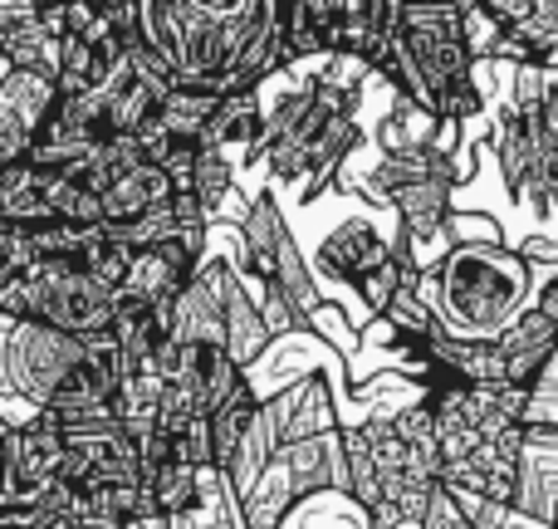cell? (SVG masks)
<instances>
[{
  "label": "cell",
  "mask_w": 558,
  "mask_h": 529,
  "mask_svg": "<svg viewBox=\"0 0 558 529\" xmlns=\"http://www.w3.org/2000/svg\"><path fill=\"white\" fill-rule=\"evenodd\" d=\"M308 334H318V338H324V344L333 348V353L343 358V363H353V353H357V348H363V344H357V334H353V328H348L343 304H324V309H318V314H314V328H308Z\"/></svg>",
  "instance_id": "27"
},
{
  "label": "cell",
  "mask_w": 558,
  "mask_h": 529,
  "mask_svg": "<svg viewBox=\"0 0 558 529\" xmlns=\"http://www.w3.org/2000/svg\"><path fill=\"white\" fill-rule=\"evenodd\" d=\"M108 231H113L133 255H143V251H153V245L172 241V236L186 231V226H182V216H177V206H157V212H147L143 221H133V226H108Z\"/></svg>",
  "instance_id": "25"
},
{
  "label": "cell",
  "mask_w": 558,
  "mask_h": 529,
  "mask_svg": "<svg viewBox=\"0 0 558 529\" xmlns=\"http://www.w3.org/2000/svg\"><path fill=\"white\" fill-rule=\"evenodd\" d=\"M78 265H84L88 275L98 279V285L123 289L128 269H133V251H128V245L118 241V236L108 231V226H98V231H88L84 251H78Z\"/></svg>",
  "instance_id": "23"
},
{
  "label": "cell",
  "mask_w": 558,
  "mask_h": 529,
  "mask_svg": "<svg viewBox=\"0 0 558 529\" xmlns=\"http://www.w3.org/2000/svg\"><path fill=\"white\" fill-rule=\"evenodd\" d=\"M397 255H402V221H397V241H387L367 216H353V221H343L333 236L318 241L314 269L318 275H328V279H338V285L357 289L363 279H373L383 265H392Z\"/></svg>",
  "instance_id": "8"
},
{
  "label": "cell",
  "mask_w": 558,
  "mask_h": 529,
  "mask_svg": "<svg viewBox=\"0 0 558 529\" xmlns=\"http://www.w3.org/2000/svg\"><path fill=\"white\" fill-rule=\"evenodd\" d=\"M235 157L231 153H211V147H202V163H196V182L192 192L202 196L206 216H211V226L221 221V212L231 206V192H235Z\"/></svg>",
  "instance_id": "24"
},
{
  "label": "cell",
  "mask_w": 558,
  "mask_h": 529,
  "mask_svg": "<svg viewBox=\"0 0 558 529\" xmlns=\"http://www.w3.org/2000/svg\"><path fill=\"white\" fill-rule=\"evenodd\" d=\"M422 294L446 334L500 338L534 304V265L505 241H456L422 275Z\"/></svg>",
  "instance_id": "2"
},
{
  "label": "cell",
  "mask_w": 558,
  "mask_h": 529,
  "mask_svg": "<svg viewBox=\"0 0 558 529\" xmlns=\"http://www.w3.org/2000/svg\"><path fill=\"white\" fill-rule=\"evenodd\" d=\"M343 456H348V501L357 510H377L383 505V466H377V452L367 442L363 422H348L343 426Z\"/></svg>",
  "instance_id": "21"
},
{
  "label": "cell",
  "mask_w": 558,
  "mask_h": 529,
  "mask_svg": "<svg viewBox=\"0 0 558 529\" xmlns=\"http://www.w3.org/2000/svg\"><path fill=\"white\" fill-rule=\"evenodd\" d=\"M133 529H137V525H133Z\"/></svg>",
  "instance_id": "37"
},
{
  "label": "cell",
  "mask_w": 558,
  "mask_h": 529,
  "mask_svg": "<svg viewBox=\"0 0 558 529\" xmlns=\"http://www.w3.org/2000/svg\"><path fill=\"white\" fill-rule=\"evenodd\" d=\"M456 5H461V10H465V15H471V10H475V0H456Z\"/></svg>",
  "instance_id": "35"
},
{
  "label": "cell",
  "mask_w": 558,
  "mask_h": 529,
  "mask_svg": "<svg viewBox=\"0 0 558 529\" xmlns=\"http://www.w3.org/2000/svg\"><path fill=\"white\" fill-rule=\"evenodd\" d=\"M495 344H500V353H505V373H510V383L530 387L534 377L558 358V324L544 314V309L530 304L500 338H495Z\"/></svg>",
  "instance_id": "11"
},
{
  "label": "cell",
  "mask_w": 558,
  "mask_h": 529,
  "mask_svg": "<svg viewBox=\"0 0 558 529\" xmlns=\"http://www.w3.org/2000/svg\"><path fill=\"white\" fill-rule=\"evenodd\" d=\"M64 104V88L54 74L39 69L5 64L0 74V167L5 163H29L39 133L49 128V118Z\"/></svg>",
  "instance_id": "7"
},
{
  "label": "cell",
  "mask_w": 558,
  "mask_h": 529,
  "mask_svg": "<svg viewBox=\"0 0 558 529\" xmlns=\"http://www.w3.org/2000/svg\"><path fill=\"white\" fill-rule=\"evenodd\" d=\"M265 407H270V417L279 422V436H284V442L343 432V412H338L333 383H328L324 373H308V377H299V383L279 387L275 397H265Z\"/></svg>",
  "instance_id": "10"
},
{
  "label": "cell",
  "mask_w": 558,
  "mask_h": 529,
  "mask_svg": "<svg viewBox=\"0 0 558 529\" xmlns=\"http://www.w3.org/2000/svg\"><path fill=\"white\" fill-rule=\"evenodd\" d=\"M514 510L554 525V515H558V432H530L524 436Z\"/></svg>",
  "instance_id": "12"
},
{
  "label": "cell",
  "mask_w": 558,
  "mask_h": 529,
  "mask_svg": "<svg viewBox=\"0 0 558 529\" xmlns=\"http://www.w3.org/2000/svg\"><path fill=\"white\" fill-rule=\"evenodd\" d=\"M0 318H35L74 338H98L118 324V289L98 285L78 261H35L29 275L0 279Z\"/></svg>",
  "instance_id": "5"
},
{
  "label": "cell",
  "mask_w": 558,
  "mask_h": 529,
  "mask_svg": "<svg viewBox=\"0 0 558 529\" xmlns=\"http://www.w3.org/2000/svg\"><path fill=\"white\" fill-rule=\"evenodd\" d=\"M534 309H544V314L558 324V265L539 279V285H534Z\"/></svg>",
  "instance_id": "32"
},
{
  "label": "cell",
  "mask_w": 558,
  "mask_h": 529,
  "mask_svg": "<svg viewBox=\"0 0 558 529\" xmlns=\"http://www.w3.org/2000/svg\"><path fill=\"white\" fill-rule=\"evenodd\" d=\"M534 5H539V0H475L471 25H485L495 39H500V35H514V29L530 25Z\"/></svg>",
  "instance_id": "26"
},
{
  "label": "cell",
  "mask_w": 558,
  "mask_h": 529,
  "mask_svg": "<svg viewBox=\"0 0 558 529\" xmlns=\"http://www.w3.org/2000/svg\"><path fill=\"white\" fill-rule=\"evenodd\" d=\"M514 251H520L530 265H549L554 269L558 265V236H530V241L514 245Z\"/></svg>",
  "instance_id": "31"
},
{
  "label": "cell",
  "mask_w": 558,
  "mask_h": 529,
  "mask_svg": "<svg viewBox=\"0 0 558 529\" xmlns=\"http://www.w3.org/2000/svg\"><path fill=\"white\" fill-rule=\"evenodd\" d=\"M446 236H451V241H505L500 226H490L481 212H451Z\"/></svg>",
  "instance_id": "28"
},
{
  "label": "cell",
  "mask_w": 558,
  "mask_h": 529,
  "mask_svg": "<svg viewBox=\"0 0 558 529\" xmlns=\"http://www.w3.org/2000/svg\"><path fill=\"white\" fill-rule=\"evenodd\" d=\"M471 177V167L446 147H426V153L407 157H377L373 172L357 177L353 192H363L367 202H377L383 212H392L407 231V255L422 261V251H432V241H451L446 221H451V196L456 187Z\"/></svg>",
  "instance_id": "4"
},
{
  "label": "cell",
  "mask_w": 558,
  "mask_h": 529,
  "mask_svg": "<svg viewBox=\"0 0 558 529\" xmlns=\"http://www.w3.org/2000/svg\"><path fill=\"white\" fill-rule=\"evenodd\" d=\"M216 265V285H221V314H226V338H231V358L241 373H251L275 344V328L265 324L260 294L245 285V275L235 269L226 255H211Z\"/></svg>",
  "instance_id": "9"
},
{
  "label": "cell",
  "mask_w": 558,
  "mask_h": 529,
  "mask_svg": "<svg viewBox=\"0 0 558 529\" xmlns=\"http://www.w3.org/2000/svg\"><path fill=\"white\" fill-rule=\"evenodd\" d=\"M299 491L289 481V466L284 456H275L270 471L255 481L251 495H241V515H245V529H284V520L299 510Z\"/></svg>",
  "instance_id": "16"
},
{
  "label": "cell",
  "mask_w": 558,
  "mask_h": 529,
  "mask_svg": "<svg viewBox=\"0 0 558 529\" xmlns=\"http://www.w3.org/2000/svg\"><path fill=\"white\" fill-rule=\"evenodd\" d=\"M172 196H177L172 172L157 163H143L104 192V216H108V226H133L147 212H157V206H172Z\"/></svg>",
  "instance_id": "14"
},
{
  "label": "cell",
  "mask_w": 558,
  "mask_h": 529,
  "mask_svg": "<svg viewBox=\"0 0 558 529\" xmlns=\"http://www.w3.org/2000/svg\"><path fill=\"white\" fill-rule=\"evenodd\" d=\"M0 55H5V64L39 69V74H54V79H59V59H64V35H54V29L45 25V20H29V25L0 29Z\"/></svg>",
  "instance_id": "19"
},
{
  "label": "cell",
  "mask_w": 558,
  "mask_h": 529,
  "mask_svg": "<svg viewBox=\"0 0 558 529\" xmlns=\"http://www.w3.org/2000/svg\"><path fill=\"white\" fill-rule=\"evenodd\" d=\"M88 5H98V10H118V5H128V0H88Z\"/></svg>",
  "instance_id": "34"
},
{
  "label": "cell",
  "mask_w": 558,
  "mask_h": 529,
  "mask_svg": "<svg viewBox=\"0 0 558 529\" xmlns=\"http://www.w3.org/2000/svg\"><path fill=\"white\" fill-rule=\"evenodd\" d=\"M475 64L485 59L475 49L471 15L456 0H397V35L377 64L392 98L426 108L441 128H471L490 98Z\"/></svg>",
  "instance_id": "1"
},
{
  "label": "cell",
  "mask_w": 558,
  "mask_h": 529,
  "mask_svg": "<svg viewBox=\"0 0 558 529\" xmlns=\"http://www.w3.org/2000/svg\"><path fill=\"white\" fill-rule=\"evenodd\" d=\"M367 74H377V69L353 55H338L308 79L304 118L265 157V167H270V177L279 187H299V196L314 202L328 187V177H338L343 157L363 143V133H357V104H363Z\"/></svg>",
  "instance_id": "3"
},
{
  "label": "cell",
  "mask_w": 558,
  "mask_h": 529,
  "mask_svg": "<svg viewBox=\"0 0 558 529\" xmlns=\"http://www.w3.org/2000/svg\"><path fill=\"white\" fill-rule=\"evenodd\" d=\"M45 5H49V0H45Z\"/></svg>",
  "instance_id": "36"
},
{
  "label": "cell",
  "mask_w": 558,
  "mask_h": 529,
  "mask_svg": "<svg viewBox=\"0 0 558 529\" xmlns=\"http://www.w3.org/2000/svg\"><path fill=\"white\" fill-rule=\"evenodd\" d=\"M123 64V49L108 39H64V59H59V88L64 98L74 94H98Z\"/></svg>",
  "instance_id": "15"
},
{
  "label": "cell",
  "mask_w": 558,
  "mask_h": 529,
  "mask_svg": "<svg viewBox=\"0 0 558 529\" xmlns=\"http://www.w3.org/2000/svg\"><path fill=\"white\" fill-rule=\"evenodd\" d=\"M35 172H39V167H35ZM39 192H45L49 212H54L59 221L108 226V216H104V192H94V187L78 182V177H69V172H39Z\"/></svg>",
  "instance_id": "20"
},
{
  "label": "cell",
  "mask_w": 558,
  "mask_h": 529,
  "mask_svg": "<svg viewBox=\"0 0 558 529\" xmlns=\"http://www.w3.org/2000/svg\"><path fill=\"white\" fill-rule=\"evenodd\" d=\"M49 529H84V520H74V515H64V520H54Z\"/></svg>",
  "instance_id": "33"
},
{
  "label": "cell",
  "mask_w": 558,
  "mask_h": 529,
  "mask_svg": "<svg viewBox=\"0 0 558 529\" xmlns=\"http://www.w3.org/2000/svg\"><path fill=\"white\" fill-rule=\"evenodd\" d=\"M255 0H192V10L196 15H206V20H216V25H226V20H235V15H245Z\"/></svg>",
  "instance_id": "30"
},
{
  "label": "cell",
  "mask_w": 558,
  "mask_h": 529,
  "mask_svg": "<svg viewBox=\"0 0 558 529\" xmlns=\"http://www.w3.org/2000/svg\"><path fill=\"white\" fill-rule=\"evenodd\" d=\"M45 15V0H0V29L29 25V20Z\"/></svg>",
  "instance_id": "29"
},
{
  "label": "cell",
  "mask_w": 558,
  "mask_h": 529,
  "mask_svg": "<svg viewBox=\"0 0 558 529\" xmlns=\"http://www.w3.org/2000/svg\"><path fill=\"white\" fill-rule=\"evenodd\" d=\"M265 123H270V104L260 98V88L231 94L221 104V113L211 118V128H206L202 147H211V153H235V147H241V163H251L265 137Z\"/></svg>",
  "instance_id": "13"
},
{
  "label": "cell",
  "mask_w": 558,
  "mask_h": 529,
  "mask_svg": "<svg viewBox=\"0 0 558 529\" xmlns=\"http://www.w3.org/2000/svg\"><path fill=\"white\" fill-rule=\"evenodd\" d=\"M88 338H74L64 328L35 324V318H5V344H0V368H5V397H20L29 407H49L64 377L84 363Z\"/></svg>",
  "instance_id": "6"
},
{
  "label": "cell",
  "mask_w": 558,
  "mask_h": 529,
  "mask_svg": "<svg viewBox=\"0 0 558 529\" xmlns=\"http://www.w3.org/2000/svg\"><path fill=\"white\" fill-rule=\"evenodd\" d=\"M226 98L211 94V88H186L177 84L172 94L162 98V108H157V123L167 128V133L177 137V143H202L206 128H211V118L221 113Z\"/></svg>",
  "instance_id": "18"
},
{
  "label": "cell",
  "mask_w": 558,
  "mask_h": 529,
  "mask_svg": "<svg viewBox=\"0 0 558 529\" xmlns=\"http://www.w3.org/2000/svg\"><path fill=\"white\" fill-rule=\"evenodd\" d=\"M177 529H245L241 515V495L226 485L221 471H206V501L192 515H182Z\"/></svg>",
  "instance_id": "22"
},
{
  "label": "cell",
  "mask_w": 558,
  "mask_h": 529,
  "mask_svg": "<svg viewBox=\"0 0 558 529\" xmlns=\"http://www.w3.org/2000/svg\"><path fill=\"white\" fill-rule=\"evenodd\" d=\"M426 147H441V118H432L426 108L397 98L392 113L377 123V153L407 157V153H426Z\"/></svg>",
  "instance_id": "17"
}]
</instances>
